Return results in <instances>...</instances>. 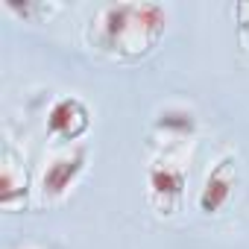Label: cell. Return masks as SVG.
Segmentation results:
<instances>
[{
  "mask_svg": "<svg viewBox=\"0 0 249 249\" xmlns=\"http://www.w3.org/2000/svg\"><path fill=\"white\" fill-rule=\"evenodd\" d=\"M167 30V9L159 3H106L91 18L88 41L103 56L135 62L150 56Z\"/></svg>",
  "mask_w": 249,
  "mask_h": 249,
  "instance_id": "cell-1",
  "label": "cell"
},
{
  "mask_svg": "<svg viewBox=\"0 0 249 249\" xmlns=\"http://www.w3.org/2000/svg\"><path fill=\"white\" fill-rule=\"evenodd\" d=\"M185 188L188 170L182 167V161L164 156L147 167V196L159 214H176L185 202Z\"/></svg>",
  "mask_w": 249,
  "mask_h": 249,
  "instance_id": "cell-2",
  "label": "cell"
},
{
  "mask_svg": "<svg viewBox=\"0 0 249 249\" xmlns=\"http://www.w3.org/2000/svg\"><path fill=\"white\" fill-rule=\"evenodd\" d=\"M85 164H88L85 147H73V150H68V153L53 156V159L47 161L44 173H41V185H38L41 196H44V199H62V196L76 185V179L85 173Z\"/></svg>",
  "mask_w": 249,
  "mask_h": 249,
  "instance_id": "cell-3",
  "label": "cell"
},
{
  "mask_svg": "<svg viewBox=\"0 0 249 249\" xmlns=\"http://www.w3.org/2000/svg\"><path fill=\"white\" fill-rule=\"evenodd\" d=\"M234 185H237V161L231 156H223L214 161V167L205 173V182L199 188V196H196V205L202 214H220L231 194H234Z\"/></svg>",
  "mask_w": 249,
  "mask_h": 249,
  "instance_id": "cell-4",
  "label": "cell"
},
{
  "mask_svg": "<svg viewBox=\"0 0 249 249\" xmlns=\"http://www.w3.org/2000/svg\"><path fill=\"white\" fill-rule=\"evenodd\" d=\"M88 129H91V111H88V106L79 97L65 94V97L53 100V106L47 111V132L53 138H59V141H76Z\"/></svg>",
  "mask_w": 249,
  "mask_h": 249,
  "instance_id": "cell-5",
  "label": "cell"
},
{
  "mask_svg": "<svg viewBox=\"0 0 249 249\" xmlns=\"http://www.w3.org/2000/svg\"><path fill=\"white\" fill-rule=\"evenodd\" d=\"M27 199V173L18 167L12 150L3 153V167H0V205L3 208H18Z\"/></svg>",
  "mask_w": 249,
  "mask_h": 249,
  "instance_id": "cell-6",
  "label": "cell"
},
{
  "mask_svg": "<svg viewBox=\"0 0 249 249\" xmlns=\"http://www.w3.org/2000/svg\"><path fill=\"white\" fill-rule=\"evenodd\" d=\"M156 132L164 135L167 141H188L196 132V117L191 108L182 106H167L156 117Z\"/></svg>",
  "mask_w": 249,
  "mask_h": 249,
  "instance_id": "cell-7",
  "label": "cell"
},
{
  "mask_svg": "<svg viewBox=\"0 0 249 249\" xmlns=\"http://www.w3.org/2000/svg\"><path fill=\"white\" fill-rule=\"evenodd\" d=\"M6 9L9 12H15V15H24V18H38V15H50L56 6L53 3H24V6H18L15 0H6Z\"/></svg>",
  "mask_w": 249,
  "mask_h": 249,
  "instance_id": "cell-8",
  "label": "cell"
},
{
  "mask_svg": "<svg viewBox=\"0 0 249 249\" xmlns=\"http://www.w3.org/2000/svg\"><path fill=\"white\" fill-rule=\"evenodd\" d=\"M237 18H240V33H243V41H246L249 38V3L237 6Z\"/></svg>",
  "mask_w": 249,
  "mask_h": 249,
  "instance_id": "cell-9",
  "label": "cell"
}]
</instances>
